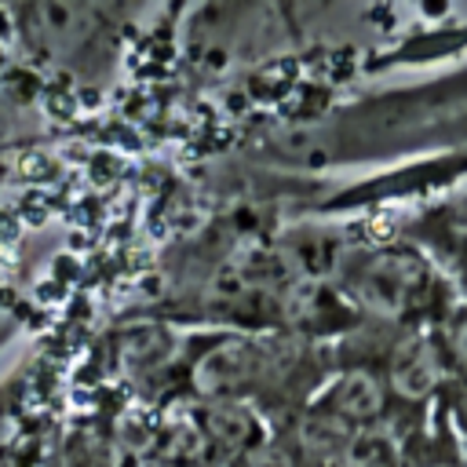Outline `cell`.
<instances>
[{"mask_svg":"<svg viewBox=\"0 0 467 467\" xmlns=\"http://www.w3.org/2000/svg\"><path fill=\"white\" fill-rule=\"evenodd\" d=\"M390 379H394V387L405 398L431 394V387L438 379V368H434V358H431V350H427L423 339H409V343L398 347L394 365H390Z\"/></svg>","mask_w":467,"mask_h":467,"instance_id":"1","label":"cell"},{"mask_svg":"<svg viewBox=\"0 0 467 467\" xmlns=\"http://www.w3.org/2000/svg\"><path fill=\"white\" fill-rule=\"evenodd\" d=\"M248 372H252V350L244 343H223L197 365V387L215 394L241 383Z\"/></svg>","mask_w":467,"mask_h":467,"instance_id":"2","label":"cell"},{"mask_svg":"<svg viewBox=\"0 0 467 467\" xmlns=\"http://www.w3.org/2000/svg\"><path fill=\"white\" fill-rule=\"evenodd\" d=\"M336 405H339V412H347V416H354V420H365V416L379 412L383 390H379V383H376L368 372H350V376H343L339 387H336Z\"/></svg>","mask_w":467,"mask_h":467,"instance_id":"3","label":"cell"},{"mask_svg":"<svg viewBox=\"0 0 467 467\" xmlns=\"http://www.w3.org/2000/svg\"><path fill=\"white\" fill-rule=\"evenodd\" d=\"M208 427H212V434H215L219 441L237 445V441H244V438H248L252 420H248V412H244L241 405H219V409H212Z\"/></svg>","mask_w":467,"mask_h":467,"instance_id":"4","label":"cell"},{"mask_svg":"<svg viewBox=\"0 0 467 467\" xmlns=\"http://www.w3.org/2000/svg\"><path fill=\"white\" fill-rule=\"evenodd\" d=\"M244 288H248V270H244L241 263H223L219 274L212 277V292H219V296H226V299L241 296Z\"/></svg>","mask_w":467,"mask_h":467,"instance_id":"5","label":"cell"},{"mask_svg":"<svg viewBox=\"0 0 467 467\" xmlns=\"http://www.w3.org/2000/svg\"><path fill=\"white\" fill-rule=\"evenodd\" d=\"M22 171H26V179H40L47 171V161L44 157H26L22 161Z\"/></svg>","mask_w":467,"mask_h":467,"instance_id":"6","label":"cell"},{"mask_svg":"<svg viewBox=\"0 0 467 467\" xmlns=\"http://www.w3.org/2000/svg\"><path fill=\"white\" fill-rule=\"evenodd\" d=\"M460 354H463V361H467V328H463V336H460Z\"/></svg>","mask_w":467,"mask_h":467,"instance_id":"7","label":"cell"}]
</instances>
